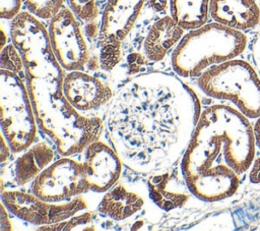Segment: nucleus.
<instances>
[{
  "label": "nucleus",
  "instance_id": "obj_5",
  "mask_svg": "<svg viewBox=\"0 0 260 231\" xmlns=\"http://www.w3.org/2000/svg\"><path fill=\"white\" fill-rule=\"evenodd\" d=\"M197 84L206 96L232 102L248 118L260 116V75L249 62L234 58L213 65Z\"/></svg>",
  "mask_w": 260,
  "mask_h": 231
},
{
  "label": "nucleus",
  "instance_id": "obj_21",
  "mask_svg": "<svg viewBox=\"0 0 260 231\" xmlns=\"http://www.w3.org/2000/svg\"><path fill=\"white\" fill-rule=\"evenodd\" d=\"M0 67L1 69L9 70L11 72L19 74L24 70V64L22 57L18 51V49L14 46V44L11 42V44L5 45L1 49V55H0Z\"/></svg>",
  "mask_w": 260,
  "mask_h": 231
},
{
  "label": "nucleus",
  "instance_id": "obj_13",
  "mask_svg": "<svg viewBox=\"0 0 260 231\" xmlns=\"http://www.w3.org/2000/svg\"><path fill=\"white\" fill-rule=\"evenodd\" d=\"M146 184L152 201L164 211L183 207L192 194L184 178L181 167L171 168L148 174Z\"/></svg>",
  "mask_w": 260,
  "mask_h": 231
},
{
  "label": "nucleus",
  "instance_id": "obj_1",
  "mask_svg": "<svg viewBox=\"0 0 260 231\" xmlns=\"http://www.w3.org/2000/svg\"><path fill=\"white\" fill-rule=\"evenodd\" d=\"M201 112L189 85L175 74L153 71L134 76L119 90L104 124L123 165L150 174L182 159Z\"/></svg>",
  "mask_w": 260,
  "mask_h": 231
},
{
  "label": "nucleus",
  "instance_id": "obj_23",
  "mask_svg": "<svg viewBox=\"0 0 260 231\" xmlns=\"http://www.w3.org/2000/svg\"><path fill=\"white\" fill-rule=\"evenodd\" d=\"M22 0H0V15L3 19H13L21 8Z\"/></svg>",
  "mask_w": 260,
  "mask_h": 231
},
{
  "label": "nucleus",
  "instance_id": "obj_24",
  "mask_svg": "<svg viewBox=\"0 0 260 231\" xmlns=\"http://www.w3.org/2000/svg\"><path fill=\"white\" fill-rule=\"evenodd\" d=\"M250 180L253 183L260 182V158L257 160H254V165L250 172Z\"/></svg>",
  "mask_w": 260,
  "mask_h": 231
},
{
  "label": "nucleus",
  "instance_id": "obj_22",
  "mask_svg": "<svg viewBox=\"0 0 260 231\" xmlns=\"http://www.w3.org/2000/svg\"><path fill=\"white\" fill-rule=\"evenodd\" d=\"M93 218V214L92 213H83L80 216H72L71 218L55 223V224H51V225H44L43 227H40L39 229L41 230H71L72 228H74L75 226H78L80 224H86L88 222H90Z\"/></svg>",
  "mask_w": 260,
  "mask_h": 231
},
{
  "label": "nucleus",
  "instance_id": "obj_27",
  "mask_svg": "<svg viewBox=\"0 0 260 231\" xmlns=\"http://www.w3.org/2000/svg\"><path fill=\"white\" fill-rule=\"evenodd\" d=\"M256 122L255 125L253 127V131H254V137H255V142L257 148L260 150V116L256 118Z\"/></svg>",
  "mask_w": 260,
  "mask_h": 231
},
{
  "label": "nucleus",
  "instance_id": "obj_12",
  "mask_svg": "<svg viewBox=\"0 0 260 231\" xmlns=\"http://www.w3.org/2000/svg\"><path fill=\"white\" fill-rule=\"evenodd\" d=\"M84 166L91 191L106 192L117 183L121 171L122 161L113 147L96 139L83 151Z\"/></svg>",
  "mask_w": 260,
  "mask_h": 231
},
{
  "label": "nucleus",
  "instance_id": "obj_9",
  "mask_svg": "<svg viewBox=\"0 0 260 231\" xmlns=\"http://www.w3.org/2000/svg\"><path fill=\"white\" fill-rule=\"evenodd\" d=\"M1 203L14 216L34 225H51L75 216L87 208L86 200L75 196L67 203L44 200L32 192L2 190Z\"/></svg>",
  "mask_w": 260,
  "mask_h": 231
},
{
  "label": "nucleus",
  "instance_id": "obj_8",
  "mask_svg": "<svg viewBox=\"0 0 260 231\" xmlns=\"http://www.w3.org/2000/svg\"><path fill=\"white\" fill-rule=\"evenodd\" d=\"M63 157L54 161L32 180L31 192L38 197L60 203L90 190L82 162Z\"/></svg>",
  "mask_w": 260,
  "mask_h": 231
},
{
  "label": "nucleus",
  "instance_id": "obj_11",
  "mask_svg": "<svg viewBox=\"0 0 260 231\" xmlns=\"http://www.w3.org/2000/svg\"><path fill=\"white\" fill-rule=\"evenodd\" d=\"M63 89L68 102L84 115L111 103L115 96L108 83L83 70L68 71Z\"/></svg>",
  "mask_w": 260,
  "mask_h": 231
},
{
  "label": "nucleus",
  "instance_id": "obj_2",
  "mask_svg": "<svg viewBox=\"0 0 260 231\" xmlns=\"http://www.w3.org/2000/svg\"><path fill=\"white\" fill-rule=\"evenodd\" d=\"M9 32L23 60L25 84L39 127L62 157L82 153L100 138L104 120L81 114L66 99L63 89L66 73L40 18L28 11H20L11 19Z\"/></svg>",
  "mask_w": 260,
  "mask_h": 231
},
{
  "label": "nucleus",
  "instance_id": "obj_3",
  "mask_svg": "<svg viewBox=\"0 0 260 231\" xmlns=\"http://www.w3.org/2000/svg\"><path fill=\"white\" fill-rule=\"evenodd\" d=\"M255 153L248 117L232 106L215 104L201 112L180 167L193 195L219 201L237 192Z\"/></svg>",
  "mask_w": 260,
  "mask_h": 231
},
{
  "label": "nucleus",
  "instance_id": "obj_16",
  "mask_svg": "<svg viewBox=\"0 0 260 231\" xmlns=\"http://www.w3.org/2000/svg\"><path fill=\"white\" fill-rule=\"evenodd\" d=\"M55 156V150L46 141L31 145L14 162L13 175L16 184L23 185L35 180L54 162Z\"/></svg>",
  "mask_w": 260,
  "mask_h": 231
},
{
  "label": "nucleus",
  "instance_id": "obj_26",
  "mask_svg": "<svg viewBox=\"0 0 260 231\" xmlns=\"http://www.w3.org/2000/svg\"><path fill=\"white\" fill-rule=\"evenodd\" d=\"M10 152H12V150L9 147L6 138L2 134V137H1V154H0V156H1V163H4L9 158Z\"/></svg>",
  "mask_w": 260,
  "mask_h": 231
},
{
  "label": "nucleus",
  "instance_id": "obj_19",
  "mask_svg": "<svg viewBox=\"0 0 260 231\" xmlns=\"http://www.w3.org/2000/svg\"><path fill=\"white\" fill-rule=\"evenodd\" d=\"M109 0H68L71 10L79 20L85 23L99 21ZM101 21V20H100Z\"/></svg>",
  "mask_w": 260,
  "mask_h": 231
},
{
  "label": "nucleus",
  "instance_id": "obj_18",
  "mask_svg": "<svg viewBox=\"0 0 260 231\" xmlns=\"http://www.w3.org/2000/svg\"><path fill=\"white\" fill-rule=\"evenodd\" d=\"M210 0H169L172 18L185 31L196 30L206 24Z\"/></svg>",
  "mask_w": 260,
  "mask_h": 231
},
{
  "label": "nucleus",
  "instance_id": "obj_15",
  "mask_svg": "<svg viewBox=\"0 0 260 231\" xmlns=\"http://www.w3.org/2000/svg\"><path fill=\"white\" fill-rule=\"evenodd\" d=\"M185 35L182 28L171 15L157 19L149 27L143 41V54L149 60H162L171 49L176 47Z\"/></svg>",
  "mask_w": 260,
  "mask_h": 231
},
{
  "label": "nucleus",
  "instance_id": "obj_17",
  "mask_svg": "<svg viewBox=\"0 0 260 231\" xmlns=\"http://www.w3.org/2000/svg\"><path fill=\"white\" fill-rule=\"evenodd\" d=\"M143 204L139 193L128 189L123 183H118L106 191L98 210L110 219L123 221L141 210Z\"/></svg>",
  "mask_w": 260,
  "mask_h": 231
},
{
  "label": "nucleus",
  "instance_id": "obj_14",
  "mask_svg": "<svg viewBox=\"0 0 260 231\" xmlns=\"http://www.w3.org/2000/svg\"><path fill=\"white\" fill-rule=\"evenodd\" d=\"M209 16L237 31L255 27L260 21V6L255 0H210Z\"/></svg>",
  "mask_w": 260,
  "mask_h": 231
},
{
  "label": "nucleus",
  "instance_id": "obj_4",
  "mask_svg": "<svg viewBox=\"0 0 260 231\" xmlns=\"http://www.w3.org/2000/svg\"><path fill=\"white\" fill-rule=\"evenodd\" d=\"M248 38L241 32L218 22L188 31L171 56L174 71L182 77L199 76L207 68L242 54Z\"/></svg>",
  "mask_w": 260,
  "mask_h": 231
},
{
  "label": "nucleus",
  "instance_id": "obj_10",
  "mask_svg": "<svg viewBox=\"0 0 260 231\" xmlns=\"http://www.w3.org/2000/svg\"><path fill=\"white\" fill-rule=\"evenodd\" d=\"M77 19L71 8L63 6L49 22L53 52L66 71L83 70L89 61L88 47Z\"/></svg>",
  "mask_w": 260,
  "mask_h": 231
},
{
  "label": "nucleus",
  "instance_id": "obj_25",
  "mask_svg": "<svg viewBox=\"0 0 260 231\" xmlns=\"http://www.w3.org/2000/svg\"><path fill=\"white\" fill-rule=\"evenodd\" d=\"M253 59H254L256 68L260 74V35L256 39L253 46Z\"/></svg>",
  "mask_w": 260,
  "mask_h": 231
},
{
  "label": "nucleus",
  "instance_id": "obj_7",
  "mask_svg": "<svg viewBox=\"0 0 260 231\" xmlns=\"http://www.w3.org/2000/svg\"><path fill=\"white\" fill-rule=\"evenodd\" d=\"M146 0H109L104 8L99 34L100 66L112 70L122 58L121 46L133 28Z\"/></svg>",
  "mask_w": 260,
  "mask_h": 231
},
{
  "label": "nucleus",
  "instance_id": "obj_20",
  "mask_svg": "<svg viewBox=\"0 0 260 231\" xmlns=\"http://www.w3.org/2000/svg\"><path fill=\"white\" fill-rule=\"evenodd\" d=\"M28 12L40 19H51L63 7L64 0H22Z\"/></svg>",
  "mask_w": 260,
  "mask_h": 231
},
{
  "label": "nucleus",
  "instance_id": "obj_6",
  "mask_svg": "<svg viewBox=\"0 0 260 231\" xmlns=\"http://www.w3.org/2000/svg\"><path fill=\"white\" fill-rule=\"evenodd\" d=\"M1 131L13 153L28 149L37 136V118L26 84L19 74L0 71Z\"/></svg>",
  "mask_w": 260,
  "mask_h": 231
}]
</instances>
